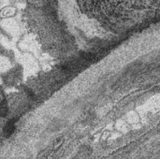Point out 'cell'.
Here are the masks:
<instances>
[{
  "label": "cell",
  "mask_w": 160,
  "mask_h": 159,
  "mask_svg": "<svg viewBox=\"0 0 160 159\" xmlns=\"http://www.w3.org/2000/svg\"><path fill=\"white\" fill-rule=\"evenodd\" d=\"M16 120H11V121H9L8 124H7V126L5 127V128H4V135L8 138V137H9L10 135H12V133L14 132V130H15V122Z\"/></svg>",
  "instance_id": "obj_1"
},
{
  "label": "cell",
  "mask_w": 160,
  "mask_h": 159,
  "mask_svg": "<svg viewBox=\"0 0 160 159\" xmlns=\"http://www.w3.org/2000/svg\"><path fill=\"white\" fill-rule=\"evenodd\" d=\"M8 112V104L7 101L5 100V98L0 100V116L5 117Z\"/></svg>",
  "instance_id": "obj_2"
}]
</instances>
